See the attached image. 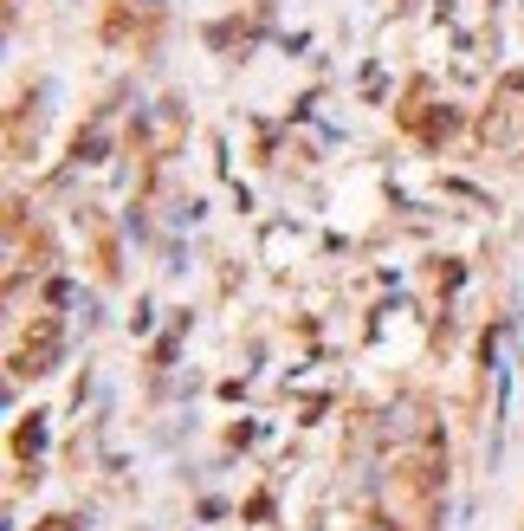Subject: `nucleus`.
I'll list each match as a JSON object with an SVG mask.
<instances>
[{
    "instance_id": "f03ea898",
    "label": "nucleus",
    "mask_w": 524,
    "mask_h": 531,
    "mask_svg": "<svg viewBox=\"0 0 524 531\" xmlns=\"http://www.w3.org/2000/svg\"><path fill=\"white\" fill-rule=\"evenodd\" d=\"M46 531H78V519H46Z\"/></svg>"
},
{
    "instance_id": "7ed1b4c3",
    "label": "nucleus",
    "mask_w": 524,
    "mask_h": 531,
    "mask_svg": "<svg viewBox=\"0 0 524 531\" xmlns=\"http://www.w3.org/2000/svg\"><path fill=\"white\" fill-rule=\"evenodd\" d=\"M143 7H156V0H143Z\"/></svg>"
},
{
    "instance_id": "f257e3e1",
    "label": "nucleus",
    "mask_w": 524,
    "mask_h": 531,
    "mask_svg": "<svg viewBox=\"0 0 524 531\" xmlns=\"http://www.w3.org/2000/svg\"><path fill=\"white\" fill-rule=\"evenodd\" d=\"M13 447H20V454H39V447H46V428H39V415H33V428L13 434Z\"/></svg>"
}]
</instances>
